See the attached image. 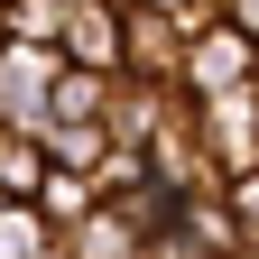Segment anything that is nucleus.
Wrapping results in <instances>:
<instances>
[{
  "mask_svg": "<svg viewBox=\"0 0 259 259\" xmlns=\"http://www.w3.org/2000/svg\"><path fill=\"white\" fill-rule=\"evenodd\" d=\"M148 176L167 185V194H222L232 176L213 167V148H204V120H194V93L167 111V130L148 139Z\"/></svg>",
  "mask_w": 259,
  "mask_h": 259,
  "instance_id": "1",
  "label": "nucleus"
},
{
  "mask_svg": "<svg viewBox=\"0 0 259 259\" xmlns=\"http://www.w3.org/2000/svg\"><path fill=\"white\" fill-rule=\"evenodd\" d=\"M56 74H65V56H56V47H19V37H10V56H0V130H28V139H47Z\"/></svg>",
  "mask_w": 259,
  "mask_h": 259,
  "instance_id": "2",
  "label": "nucleus"
},
{
  "mask_svg": "<svg viewBox=\"0 0 259 259\" xmlns=\"http://www.w3.org/2000/svg\"><path fill=\"white\" fill-rule=\"evenodd\" d=\"M241 83H259V37L232 28V19L194 28V47H185V93L213 102V93H241Z\"/></svg>",
  "mask_w": 259,
  "mask_h": 259,
  "instance_id": "3",
  "label": "nucleus"
},
{
  "mask_svg": "<svg viewBox=\"0 0 259 259\" xmlns=\"http://www.w3.org/2000/svg\"><path fill=\"white\" fill-rule=\"evenodd\" d=\"M185 47H194V28L176 10H139V0H130V47H120L130 83H185Z\"/></svg>",
  "mask_w": 259,
  "mask_h": 259,
  "instance_id": "4",
  "label": "nucleus"
},
{
  "mask_svg": "<svg viewBox=\"0 0 259 259\" xmlns=\"http://www.w3.org/2000/svg\"><path fill=\"white\" fill-rule=\"evenodd\" d=\"M120 47H130V0H74V10H65V37H56L65 65L120 74Z\"/></svg>",
  "mask_w": 259,
  "mask_h": 259,
  "instance_id": "5",
  "label": "nucleus"
},
{
  "mask_svg": "<svg viewBox=\"0 0 259 259\" xmlns=\"http://www.w3.org/2000/svg\"><path fill=\"white\" fill-rule=\"evenodd\" d=\"M194 120H204V148H213L222 176H250V167H259V83L194 102Z\"/></svg>",
  "mask_w": 259,
  "mask_h": 259,
  "instance_id": "6",
  "label": "nucleus"
},
{
  "mask_svg": "<svg viewBox=\"0 0 259 259\" xmlns=\"http://www.w3.org/2000/svg\"><path fill=\"white\" fill-rule=\"evenodd\" d=\"M167 241H176L185 259H250V241H241V222H232V204H222V194H185Z\"/></svg>",
  "mask_w": 259,
  "mask_h": 259,
  "instance_id": "7",
  "label": "nucleus"
},
{
  "mask_svg": "<svg viewBox=\"0 0 259 259\" xmlns=\"http://www.w3.org/2000/svg\"><path fill=\"white\" fill-rule=\"evenodd\" d=\"M111 102H120V74L65 65V74H56V102H47V130H65V120H111Z\"/></svg>",
  "mask_w": 259,
  "mask_h": 259,
  "instance_id": "8",
  "label": "nucleus"
},
{
  "mask_svg": "<svg viewBox=\"0 0 259 259\" xmlns=\"http://www.w3.org/2000/svg\"><path fill=\"white\" fill-rule=\"evenodd\" d=\"M47 139H28V130H0V204H37V185H47Z\"/></svg>",
  "mask_w": 259,
  "mask_h": 259,
  "instance_id": "9",
  "label": "nucleus"
},
{
  "mask_svg": "<svg viewBox=\"0 0 259 259\" xmlns=\"http://www.w3.org/2000/svg\"><path fill=\"white\" fill-rule=\"evenodd\" d=\"M37 213H47V232L65 241L83 213H102V185H93V176H74V167H47V185H37Z\"/></svg>",
  "mask_w": 259,
  "mask_h": 259,
  "instance_id": "10",
  "label": "nucleus"
},
{
  "mask_svg": "<svg viewBox=\"0 0 259 259\" xmlns=\"http://www.w3.org/2000/svg\"><path fill=\"white\" fill-rule=\"evenodd\" d=\"M47 157L74 167V176H93V167L111 157V130H102V120H65V130H47Z\"/></svg>",
  "mask_w": 259,
  "mask_h": 259,
  "instance_id": "11",
  "label": "nucleus"
},
{
  "mask_svg": "<svg viewBox=\"0 0 259 259\" xmlns=\"http://www.w3.org/2000/svg\"><path fill=\"white\" fill-rule=\"evenodd\" d=\"M47 250H56V232L37 204H0V259H47Z\"/></svg>",
  "mask_w": 259,
  "mask_h": 259,
  "instance_id": "12",
  "label": "nucleus"
},
{
  "mask_svg": "<svg viewBox=\"0 0 259 259\" xmlns=\"http://www.w3.org/2000/svg\"><path fill=\"white\" fill-rule=\"evenodd\" d=\"M222 204H232V222H241V241L259 250V167H250V176H232V185H222Z\"/></svg>",
  "mask_w": 259,
  "mask_h": 259,
  "instance_id": "13",
  "label": "nucleus"
},
{
  "mask_svg": "<svg viewBox=\"0 0 259 259\" xmlns=\"http://www.w3.org/2000/svg\"><path fill=\"white\" fill-rule=\"evenodd\" d=\"M222 19H232V28H250V37H259V0H222Z\"/></svg>",
  "mask_w": 259,
  "mask_h": 259,
  "instance_id": "14",
  "label": "nucleus"
},
{
  "mask_svg": "<svg viewBox=\"0 0 259 259\" xmlns=\"http://www.w3.org/2000/svg\"><path fill=\"white\" fill-rule=\"evenodd\" d=\"M250 259H259V250H250Z\"/></svg>",
  "mask_w": 259,
  "mask_h": 259,
  "instance_id": "15",
  "label": "nucleus"
}]
</instances>
